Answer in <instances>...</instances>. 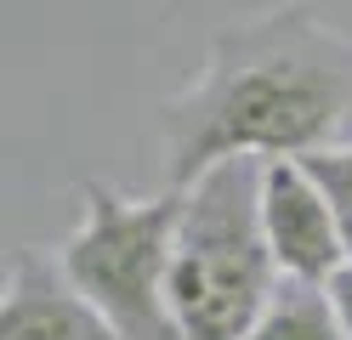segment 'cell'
Masks as SVG:
<instances>
[{"label":"cell","mask_w":352,"mask_h":340,"mask_svg":"<svg viewBox=\"0 0 352 340\" xmlns=\"http://www.w3.org/2000/svg\"><path fill=\"white\" fill-rule=\"evenodd\" d=\"M352 120V40L301 0L216 23L193 85L160 102V188L228 159H301Z\"/></svg>","instance_id":"6da1fadb"},{"label":"cell","mask_w":352,"mask_h":340,"mask_svg":"<svg viewBox=\"0 0 352 340\" xmlns=\"http://www.w3.org/2000/svg\"><path fill=\"white\" fill-rule=\"evenodd\" d=\"M284 289L261 227V159H228L188 188L170 312L182 340H245Z\"/></svg>","instance_id":"7a4b0ae2"},{"label":"cell","mask_w":352,"mask_h":340,"mask_svg":"<svg viewBox=\"0 0 352 340\" xmlns=\"http://www.w3.org/2000/svg\"><path fill=\"white\" fill-rule=\"evenodd\" d=\"M80 216L57 244V267L125 340H182L170 312V267L176 227H182V188L125 193L108 181L74 188Z\"/></svg>","instance_id":"3957f363"},{"label":"cell","mask_w":352,"mask_h":340,"mask_svg":"<svg viewBox=\"0 0 352 340\" xmlns=\"http://www.w3.org/2000/svg\"><path fill=\"white\" fill-rule=\"evenodd\" d=\"M261 227L284 284H329L346 261L336 210L301 159H261Z\"/></svg>","instance_id":"277c9868"},{"label":"cell","mask_w":352,"mask_h":340,"mask_svg":"<svg viewBox=\"0 0 352 340\" xmlns=\"http://www.w3.org/2000/svg\"><path fill=\"white\" fill-rule=\"evenodd\" d=\"M0 340H125L108 317L69 284L57 256L17 249L0 295Z\"/></svg>","instance_id":"5b68a950"},{"label":"cell","mask_w":352,"mask_h":340,"mask_svg":"<svg viewBox=\"0 0 352 340\" xmlns=\"http://www.w3.org/2000/svg\"><path fill=\"white\" fill-rule=\"evenodd\" d=\"M245 340H352L329 306L324 284H284Z\"/></svg>","instance_id":"8992f818"},{"label":"cell","mask_w":352,"mask_h":340,"mask_svg":"<svg viewBox=\"0 0 352 340\" xmlns=\"http://www.w3.org/2000/svg\"><path fill=\"white\" fill-rule=\"evenodd\" d=\"M307 176L318 181V193L329 199V210H336V227L346 238V256H352V142H329V148H313L301 153Z\"/></svg>","instance_id":"52a82bcc"},{"label":"cell","mask_w":352,"mask_h":340,"mask_svg":"<svg viewBox=\"0 0 352 340\" xmlns=\"http://www.w3.org/2000/svg\"><path fill=\"white\" fill-rule=\"evenodd\" d=\"M324 295H329V306H336V317H341V329L352 335V256L336 267V278L324 284Z\"/></svg>","instance_id":"ba28073f"}]
</instances>
